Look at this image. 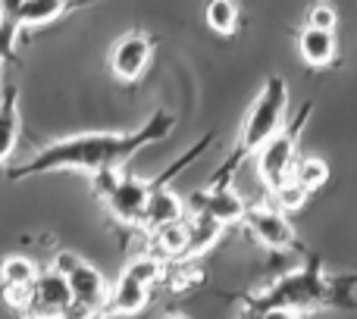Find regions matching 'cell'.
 <instances>
[{
    "instance_id": "2e32d148",
    "label": "cell",
    "mask_w": 357,
    "mask_h": 319,
    "mask_svg": "<svg viewBox=\"0 0 357 319\" xmlns=\"http://www.w3.org/2000/svg\"><path fill=\"white\" fill-rule=\"evenodd\" d=\"M154 241H157V247H160L167 257L182 260L185 251H188V244H191V219H176V222H169V226L157 228Z\"/></svg>"
},
{
    "instance_id": "ba28073f",
    "label": "cell",
    "mask_w": 357,
    "mask_h": 319,
    "mask_svg": "<svg viewBox=\"0 0 357 319\" xmlns=\"http://www.w3.org/2000/svg\"><path fill=\"white\" fill-rule=\"evenodd\" d=\"M195 210L213 216L220 226H235V222H245V216H248V203L229 185H216V188L195 194Z\"/></svg>"
},
{
    "instance_id": "6da1fadb",
    "label": "cell",
    "mask_w": 357,
    "mask_h": 319,
    "mask_svg": "<svg viewBox=\"0 0 357 319\" xmlns=\"http://www.w3.org/2000/svg\"><path fill=\"white\" fill-rule=\"evenodd\" d=\"M176 119L169 113H154L144 123V129H138L135 135H116V132H88V135H73L63 141L47 144L44 150H38L25 166L10 172V178L22 176H38V172H54V169H82L100 176L107 169H119L135 150H142L144 144L160 141L173 132Z\"/></svg>"
},
{
    "instance_id": "d4e9b609",
    "label": "cell",
    "mask_w": 357,
    "mask_h": 319,
    "mask_svg": "<svg viewBox=\"0 0 357 319\" xmlns=\"http://www.w3.org/2000/svg\"><path fill=\"white\" fill-rule=\"evenodd\" d=\"M3 16H6V13H3ZM16 31H19L16 19L6 16V19H3V29H0V44H3V56H10V54H13V44H16Z\"/></svg>"
},
{
    "instance_id": "7402d4cb",
    "label": "cell",
    "mask_w": 357,
    "mask_h": 319,
    "mask_svg": "<svg viewBox=\"0 0 357 319\" xmlns=\"http://www.w3.org/2000/svg\"><path fill=\"white\" fill-rule=\"evenodd\" d=\"M273 197H276V203H279V210H282V213H295V210H301L304 203H307V191H304L298 182H291V178Z\"/></svg>"
},
{
    "instance_id": "8fae6325",
    "label": "cell",
    "mask_w": 357,
    "mask_h": 319,
    "mask_svg": "<svg viewBox=\"0 0 357 319\" xmlns=\"http://www.w3.org/2000/svg\"><path fill=\"white\" fill-rule=\"evenodd\" d=\"M148 304V285L135 282L129 272H119V279L113 282L110 297H107L104 316H132Z\"/></svg>"
},
{
    "instance_id": "83f0119b",
    "label": "cell",
    "mask_w": 357,
    "mask_h": 319,
    "mask_svg": "<svg viewBox=\"0 0 357 319\" xmlns=\"http://www.w3.org/2000/svg\"><path fill=\"white\" fill-rule=\"evenodd\" d=\"M167 319H188V316H178V313H173V316H167Z\"/></svg>"
},
{
    "instance_id": "30bf717a",
    "label": "cell",
    "mask_w": 357,
    "mask_h": 319,
    "mask_svg": "<svg viewBox=\"0 0 357 319\" xmlns=\"http://www.w3.org/2000/svg\"><path fill=\"white\" fill-rule=\"evenodd\" d=\"M69 288H73V301L75 304H85V307L98 310V313H104L107 307V285H104V276H100L98 270H94L91 263H85L82 260L79 266H75L73 272H69Z\"/></svg>"
},
{
    "instance_id": "4fadbf2b",
    "label": "cell",
    "mask_w": 357,
    "mask_h": 319,
    "mask_svg": "<svg viewBox=\"0 0 357 319\" xmlns=\"http://www.w3.org/2000/svg\"><path fill=\"white\" fill-rule=\"evenodd\" d=\"M176 219H182V201L176 197V191L157 185L154 194H151V201H148V210H144L142 226H148L151 232H157V228L169 226V222H176Z\"/></svg>"
},
{
    "instance_id": "ffe728a7",
    "label": "cell",
    "mask_w": 357,
    "mask_h": 319,
    "mask_svg": "<svg viewBox=\"0 0 357 319\" xmlns=\"http://www.w3.org/2000/svg\"><path fill=\"white\" fill-rule=\"evenodd\" d=\"M207 25L216 35H232L238 29V3H232V0H213L207 6Z\"/></svg>"
},
{
    "instance_id": "cb8c5ba5",
    "label": "cell",
    "mask_w": 357,
    "mask_h": 319,
    "mask_svg": "<svg viewBox=\"0 0 357 319\" xmlns=\"http://www.w3.org/2000/svg\"><path fill=\"white\" fill-rule=\"evenodd\" d=\"M79 263H82L79 254H73V251H60V254L54 257V263H50V270L60 272V276H69V272H73Z\"/></svg>"
},
{
    "instance_id": "7c38bea8",
    "label": "cell",
    "mask_w": 357,
    "mask_h": 319,
    "mask_svg": "<svg viewBox=\"0 0 357 319\" xmlns=\"http://www.w3.org/2000/svg\"><path fill=\"white\" fill-rule=\"evenodd\" d=\"M3 13L10 19H16L19 29H35V25H47L54 19H60L66 13L63 0H29V3H16V0H6Z\"/></svg>"
},
{
    "instance_id": "484cf974",
    "label": "cell",
    "mask_w": 357,
    "mask_h": 319,
    "mask_svg": "<svg viewBox=\"0 0 357 319\" xmlns=\"http://www.w3.org/2000/svg\"><path fill=\"white\" fill-rule=\"evenodd\" d=\"M94 316H98V310L85 307V304H75V301L60 313V319H94Z\"/></svg>"
},
{
    "instance_id": "9c48e42d",
    "label": "cell",
    "mask_w": 357,
    "mask_h": 319,
    "mask_svg": "<svg viewBox=\"0 0 357 319\" xmlns=\"http://www.w3.org/2000/svg\"><path fill=\"white\" fill-rule=\"evenodd\" d=\"M245 222L251 226V232L257 235V241H264L273 251H285V247L295 244V232H291V222L285 219L282 210L273 207H251L245 216Z\"/></svg>"
},
{
    "instance_id": "52a82bcc",
    "label": "cell",
    "mask_w": 357,
    "mask_h": 319,
    "mask_svg": "<svg viewBox=\"0 0 357 319\" xmlns=\"http://www.w3.org/2000/svg\"><path fill=\"white\" fill-rule=\"evenodd\" d=\"M148 63H151V41L144 35H138V31L123 35L116 41V47H113V54H110L113 75L123 79V81L142 79V72L148 69Z\"/></svg>"
},
{
    "instance_id": "9a60e30c",
    "label": "cell",
    "mask_w": 357,
    "mask_h": 319,
    "mask_svg": "<svg viewBox=\"0 0 357 319\" xmlns=\"http://www.w3.org/2000/svg\"><path fill=\"white\" fill-rule=\"evenodd\" d=\"M222 228H226V226H220L213 216L195 213V216H191V244H188V251H185L182 260H191V257H197V254L210 251V247L220 241Z\"/></svg>"
},
{
    "instance_id": "277c9868",
    "label": "cell",
    "mask_w": 357,
    "mask_h": 319,
    "mask_svg": "<svg viewBox=\"0 0 357 319\" xmlns=\"http://www.w3.org/2000/svg\"><path fill=\"white\" fill-rule=\"evenodd\" d=\"M307 113H310V104H304L301 116H298L295 125H285L273 141H266L264 148L257 150V176L266 188L276 194L285 182L291 178V169H295V148H298V129L307 123Z\"/></svg>"
},
{
    "instance_id": "44dd1931",
    "label": "cell",
    "mask_w": 357,
    "mask_h": 319,
    "mask_svg": "<svg viewBox=\"0 0 357 319\" xmlns=\"http://www.w3.org/2000/svg\"><path fill=\"white\" fill-rule=\"evenodd\" d=\"M123 272H129L135 282H142V285H154V282H160V276H163V266H160V260L157 257H151V254H142V257H132L129 263H126V270Z\"/></svg>"
},
{
    "instance_id": "5bb4252c",
    "label": "cell",
    "mask_w": 357,
    "mask_h": 319,
    "mask_svg": "<svg viewBox=\"0 0 357 319\" xmlns=\"http://www.w3.org/2000/svg\"><path fill=\"white\" fill-rule=\"evenodd\" d=\"M298 47H301L304 63H310V66H329L335 60V35H329V31L304 29L298 38Z\"/></svg>"
},
{
    "instance_id": "ac0fdd59",
    "label": "cell",
    "mask_w": 357,
    "mask_h": 319,
    "mask_svg": "<svg viewBox=\"0 0 357 319\" xmlns=\"http://www.w3.org/2000/svg\"><path fill=\"white\" fill-rule=\"evenodd\" d=\"M326 178H329V166L323 163V160H317V157H304V160H298L295 163V169H291V182H298L304 191H317V188H323L326 185Z\"/></svg>"
},
{
    "instance_id": "7a4b0ae2",
    "label": "cell",
    "mask_w": 357,
    "mask_h": 319,
    "mask_svg": "<svg viewBox=\"0 0 357 319\" xmlns=\"http://www.w3.org/2000/svg\"><path fill=\"white\" fill-rule=\"evenodd\" d=\"M285 107H289V88H285V81L279 79V75H270L264 91H260L257 100H254L251 113H248L238 154L226 163V172H232L245 157L257 154L266 141H273V138L285 129Z\"/></svg>"
},
{
    "instance_id": "e0dca14e",
    "label": "cell",
    "mask_w": 357,
    "mask_h": 319,
    "mask_svg": "<svg viewBox=\"0 0 357 319\" xmlns=\"http://www.w3.org/2000/svg\"><path fill=\"white\" fill-rule=\"evenodd\" d=\"M3 98V113H0V157H10L16 148V129H19V116H16V88H6Z\"/></svg>"
},
{
    "instance_id": "d6986e66",
    "label": "cell",
    "mask_w": 357,
    "mask_h": 319,
    "mask_svg": "<svg viewBox=\"0 0 357 319\" xmlns=\"http://www.w3.org/2000/svg\"><path fill=\"white\" fill-rule=\"evenodd\" d=\"M38 266L29 257H6L3 260V288H31L38 282Z\"/></svg>"
},
{
    "instance_id": "3957f363",
    "label": "cell",
    "mask_w": 357,
    "mask_h": 319,
    "mask_svg": "<svg viewBox=\"0 0 357 319\" xmlns=\"http://www.w3.org/2000/svg\"><path fill=\"white\" fill-rule=\"evenodd\" d=\"M329 285L323 282L320 270H317V263L310 266V270H298L291 272V276H285L282 282H276L270 291H264V295H254L248 297V307L251 310H276V307H314V304H323L329 301Z\"/></svg>"
},
{
    "instance_id": "5b68a950",
    "label": "cell",
    "mask_w": 357,
    "mask_h": 319,
    "mask_svg": "<svg viewBox=\"0 0 357 319\" xmlns=\"http://www.w3.org/2000/svg\"><path fill=\"white\" fill-rule=\"evenodd\" d=\"M157 182H142L135 176H123L119 188L107 197V207L126 226H142L144 222V210H148V201L154 194Z\"/></svg>"
},
{
    "instance_id": "4316f807",
    "label": "cell",
    "mask_w": 357,
    "mask_h": 319,
    "mask_svg": "<svg viewBox=\"0 0 357 319\" xmlns=\"http://www.w3.org/2000/svg\"><path fill=\"white\" fill-rule=\"evenodd\" d=\"M257 319H298L295 310H285V307H276V310H264Z\"/></svg>"
},
{
    "instance_id": "8992f818",
    "label": "cell",
    "mask_w": 357,
    "mask_h": 319,
    "mask_svg": "<svg viewBox=\"0 0 357 319\" xmlns=\"http://www.w3.org/2000/svg\"><path fill=\"white\" fill-rule=\"evenodd\" d=\"M73 304V288H69V279L60 272L47 270L38 276V282L31 285V304L29 313H35L38 319H60L63 310Z\"/></svg>"
},
{
    "instance_id": "603a6c76",
    "label": "cell",
    "mask_w": 357,
    "mask_h": 319,
    "mask_svg": "<svg viewBox=\"0 0 357 319\" xmlns=\"http://www.w3.org/2000/svg\"><path fill=\"white\" fill-rule=\"evenodd\" d=\"M335 22H339V16H335L333 6L320 3L310 10L307 16V29H317V31H329V35H335Z\"/></svg>"
}]
</instances>
